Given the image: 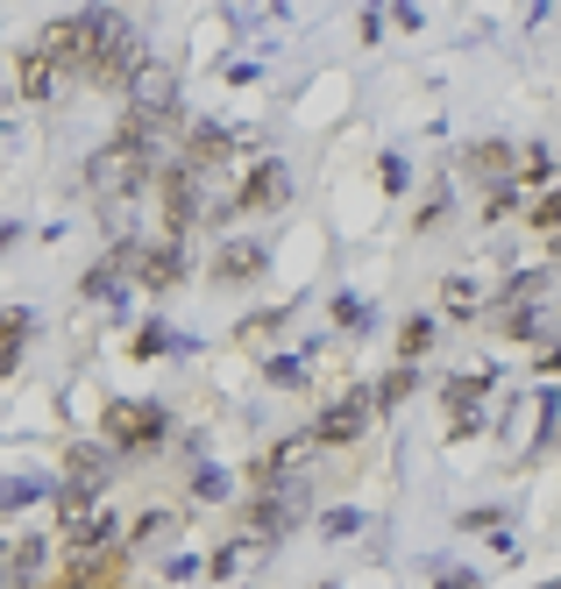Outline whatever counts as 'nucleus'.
<instances>
[{"mask_svg":"<svg viewBox=\"0 0 561 589\" xmlns=\"http://www.w3.org/2000/svg\"><path fill=\"white\" fill-rule=\"evenodd\" d=\"M149 185H157V157H149V149H135V143H121V135L86 157V192H93L108 214H114V206H135Z\"/></svg>","mask_w":561,"mask_h":589,"instance_id":"obj_1","label":"nucleus"},{"mask_svg":"<svg viewBox=\"0 0 561 589\" xmlns=\"http://www.w3.org/2000/svg\"><path fill=\"white\" fill-rule=\"evenodd\" d=\"M313 462H321V441L306 433H284L278 448H263V455L249 462V483L256 490H313Z\"/></svg>","mask_w":561,"mask_h":589,"instance_id":"obj_2","label":"nucleus"},{"mask_svg":"<svg viewBox=\"0 0 561 589\" xmlns=\"http://www.w3.org/2000/svg\"><path fill=\"white\" fill-rule=\"evenodd\" d=\"M108 469H114V448H100V441H79L65 455V483H57V511H65V525H79L86 497L108 490Z\"/></svg>","mask_w":561,"mask_h":589,"instance_id":"obj_3","label":"nucleus"},{"mask_svg":"<svg viewBox=\"0 0 561 589\" xmlns=\"http://www.w3.org/2000/svg\"><path fill=\"white\" fill-rule=\"evenodd\" d=\"M306 505H313V490H256V505L242 511V533H249L256 547H278V540L306 519Z\"/></svg>","mask_w":561,"mask_h":589,"instance_id":"obj_4","label":"nucleus"},{"mask_svg":"<svg viewBox=\"0 0 561 589\" xmlns=\"http://www.w3.org/2000/svg\"><path fill=\"white\" fill-rule=\"evenodd\" d=\"M157 441H171V412L164 405H135V398L108 405V448H157Z\"/></svg>","mask_w":561,"mask_h":589,"instance_id":"obj_5","label":"nucleus"},{"mask_svg":"<svg viewBox=\"0 0 561 589\" xmlns=\"http://www.w3.org/2000/svg\"><path fill=\"white\" fill-rule=\"evenodd\" d=\"M235 192H242V214H284L292 192H299V178H292L284 157H263V163H249V178H242Z\"/></svg>","mask_w":561,"mask_h":589,"instance_id":"obj_6","label":"nucleus"},{"mask_svg":"<svg viewBox=\"0 0 561 589\" xmlns=\"http://www.w3.org/2000/svg\"><path fill=\"white\" fill-rule=\"evenodd\" d=\"M370 419H377V398H370V390H348V398H335L321 419H313V441H321V448H348V441L370 433Z\"/></svg>","mask_w":561,"mask_h":589,"instance_id":"obj_7","label":"nucleus"},{"mask_svg":"<svg viewBox=\"0 0 561 589\" xmlns=\"http://www.w3.org/2000/svg\"><path fill=\"white\" fill-rule=\"evenodd\" d=\"M171 135H186V114H178V107H128V114H121V143L149 149V157H157Z\"/></svg>","mask_w":561,"mask_h":589,"instance_id":"obj_8","label":"nucleus"},{"mask_svg":"<svg viewBox=\"0 0 561 589\" xmlns=\"http://www.w3.org/2000/svg\"><path fill=\"white\" fill-rule=\"evenodd\" d=\"M57 79H65V65H57L51 50H22V57H14V93H22V100H51Z\"/></svg>","mask_w":561,"mask_h":589,"instance_id":"obj_9","label":"nucleus"},{"mask_svg":"<svg viewBox=\"0 0 561 589\" xmlns=\"http://www.w3.org/2000/svg\"><path fill=\"white\" fill-rule=\"evenodd\" d=\"M263 270H270L263 241H221V256H214V277L221 284H249V277H263Z\"/></svg>","mask_w":561,"mask_h":589,"instance_id":"obj_10","label":"nucleus"},{"mask_svg":"<svg viewBox=\"0 0 561 589\" xmlns=\"http://www.w3.org/2000/svg\"><path fill=\"white\" fill-rule=\"evenodd\" d=\"M114 533H121V519H114V511H93V519L65 525V547H71V562H86V554H108V547H114Z\"/></svg>","mask_w":561,"mask_h":589,"instance_id":"obj_11","label":"nucleus"},{"mask_svg":"<svg viewBox=\"0 0 561 589\" xmlns=\"http://www.w3.org/2000/svg\"><path fill=\"white\" fill-rule=\"evenodd\" d=\"M121 100H128V107H178V71L171 65H149Z\"/></svg>","mask_w":561,"mask_h":589,"instance_id":"obj_12","label":"nucleus"},{"mask_svg":"<svg viewBox=\"0 0 561 589\" xmlns=\"http://www.w3.org/2000/svg\"><path fill=\"white\" fill-rule=\"evenodd\" d=\"M491 384H497L491 362H483V370H469V376H448V384H441V405H448V412H476V405L491 398Z\"/></svg>","mask_w":561,"mask_h":589,"instance_id":"obj_13","label":"nucleus"},{"mask_svg":"<svg viewBox=\"0 0 561 589\" xmlns=\"http://www.w3.org/2000/svg\"><path fill=\"white\" fill-rule=\"evenodd\" d=\"M462 163L476 178H491V185H512V143H497V135H483V143L462 149Z\"/></svg>","mask_w":561,"mask_h":589,"instance_id":"obj_14","label":"nucleus"},{"mask_svg":"<svg viewBox=\"0 0 561 589\" xmlns=\"http://www.w3.org/2000/svg\"><path fill=\"white\" fill-rule=\"evenodd\" d=\"M227 149H235V135H227L221 121H192V128H186V157L192 163H214V171H221Z\"/></svg>","mask_w":561,"mask_h":589,"instance_id":"obj_15","label":"nucleus"},{"mask_svg":"<svg viewBox=\"0 0 561 589\" xmlns=\"http://www.w3.org/2000/svg\"><path fill=\"white\" fill-rule=\"evenodd\" d=\"M114 582H121V554L114 547L108 554H86V562L65 576V589H114Z\"/></svg>","mask_w":561,"mask_h":589,"instance_id":"obj_16","label":"nucleus"},{"mask_svg":"<svg viewBox=\"0 0 561 589\" xmlns=\"http://www.w3.org/2000/svg\"><path fill=\"white\" fill-rule=\"evenodd\" d=\"M413 390H419V362H399V370H391L384 384H377V419H391L405 398H413Z\"/></svg>","mask_w":561,"mask_h":589,"instance_id":"obj_17","label":"nucleus"},{"mask_svg":"<svg viewBox=\"0 0 561 589\" xmlns=\"http://www.w3.org/2000/svg\"><path fill=\"white\" fill-rule=\"evenodd\" d=\"M43 540H8V589H36Z\"/></svg>","mask_w":561,"mask_h":589,"instance_id":"obj_18","label":"nucleus"},{"mask_svg":"<svg viewBox=\"0 0 561 589\" xmlns=\"http://www.w3.org/2000/svg\"><path fill=\"white\" fill-rule=\"evenodd\" d=\"M186 490L200 497V505H221V497H235V483H227V469H214V462H192Z\"/></svg>","mask_w":561,"mask_h":589,"instance_id":"obj_19","label":"nucleus"},{"mask_svg":"<svg viewBox=\"0 0 561 589\" xmlns=\"http://www.w3.org/2000/svg\"><path fill=\"white\" fill-rule=\"evenodd\" d=\"M434 335H441V327H434V320H427V313H413V320H405V327H399V362H419V355H427V349H434Z\"/></svg>","mask_w":561,"mask_h":589,"instance_id":"obj_20","label":"nucleus"},{"mask_svg":"<svg viewBox=\"0 0 561 589\" xmlns=\"http://www.w3.org/2000/svg\"><path fill=\"white\" fill-rule=\"evenodd\" d=\"M171 349H192V341H186V335H171L164 320H149L143 335H135V362H149V355H171Z\"/></svg>","mask_w":561,"mask_h":589,"instance_id":"obj_21","label":"nucleus"},{"mask_svg":"<svg viewBox=\"0 0 561 589\" xmlns=\"http://www.w3.org/2000/svg\"><path fill=\"white\" fill-rule=\"evenodd\" d=\"M377 320V306L362 292H335V327H348V335H362V327Z\"/></svg>","mask_w":561,"mask_h":589,"instance_id":"obj_22","label":"nucleus"},{"mask_svg":"<svg viewBox=\"0 0 561 589\" xmlns=\"http://www.w3.org/2000/svg\"><path fill=\"white\" fill-rule=\"evenodd\" d=\"M441 306H448V320H476V284H469V277H448L441 284Z\"/></svg>","mask_w":561,"mask_h":589,"instance_id":"obj_23","label":"nucleus"},{"mask_svg":"<svg viewBox=\"0 0 561 589\" xmlns=\"http://www.w3.org/2000/svg\"><path fill=\"white\" fill-rule=\"evenodd\" d=\"M22 335H29V313L8 306V327H0V370H14V362H22Z\"/></svg>","mask_w":561,"mask_h":589,"instance_id":"obj_24","label":"nucleus"},{"mask_svg":"<svg viewBox=\"0 0 561 589\" xmlns=\"http://www.w3.org/2000/svg\"><path fill=\"white\" fill-rule=\"evenodd\" d=\"M448 214H455V192H448V178H434L427 200H419V228H441Z\"/></svg>","mask_w":561,"mask_h":589,"instance_id":"obj_25","label":"nucleus"},{"mask_svg":"<svg viewBox=\"0 0 561 589\" xmlns=\"http://www.w3.org/2000/svg\"><path fill=\"white\" fill-rule=\"evenodd\" d=\"M263 376H270L278 390H299V384H306V355H270Z\"/></svg>","mask_w":561,"mask_h":589,"instance_id":"obj_26","label":"nucleus"},{"mask_svg":"<svg viewBox=\"0 0 561 589\" xmlns=\"http://www.w3.org/2000/svg\"><path fill=\"white\" fill-rule=\"evenodd\" d=\"M356 533H362V511H348V505L321 511V540H356Z\"/></svg>","mask_w":561,"mask_h":589,"instance_id":"obj_27","label":"nucleus"},{"mask_svg":"<svg viewBox=\"0 0 561 589\" xmlns=\"http://www.w3.org/2000/svg\"><path fill=\"white\" fill-rule=\"evenodd\" d=\"M534 433H540V441H554V433H561V390H540V405H534Z\"/></svg>","mask_w":561,"mask_h":589,"instance_id":"obj_28","label":"nucleus"},{"mask_svg":"<svg viewBox=\"0 0 561 589\" xmlns=\"http://www.w3.org/2000/svg\"><path fill=\"white\" fill-rule=\"evenodd\" d=\"M519 200H526V185H519V178H512V185H491V200H483V220H505Z\"/></svg>","mask_w":561,"mask_h":589,"instance_id":"obj_29","label":"nucleus"},{"mask_svg":"<svg viewBox=\"0 0 561 589\" xmlns=\"http://www.w3.org/2000/svg\"><path fill=\"white\" fill-rule=\"evenodd\" d=\"M36 497H51V476H14V483H8V511L36 505Z\"/></svg>","mask_w":561,"mask_h":589,"instance_id":"obj_30","label":"nucleus"},{"mask_svg":"<svg viewBox=\"0 0 561 589\" xmlns=\"http://www.w3.org/2000/svg\"><path fill=\"white\" fill-rule=\"evenodd\" d=\"M249 554H256V540H249V533H235V540H227V547L214 554V576H235V568L249 562Z\"/></svg>","mask_w":561,"mask_h":589,"instance_id":"obj_31","label":"nucleus"},{"mask_svg":"<svg viewBox=\"0 0 561 589\" xmlns=\"http://www.w3.org/2000/svg\"><path fill=\"white\" fill-rule=\"evenodd\" d=\"M534 228H548V235H561V185H548L534 200Z\"/></svg>","mask_w":561,"mask_h":589,"instance_id":"obj_32","label":"nucleus"},{"mask_svg":"<svg viewBox=\"0 0 561 589\" xmlns=\"http://www.w3.org/2000/svg\"><path fill=\"white\" fill-rule=\"evenodd\" d=\"M164 533H171V511H143V519H135V547H157Z\"/></svg>","mask_w":561,"mask_h":589,"instance_id":"obj_33","label":"nucleus"},{"mask_svg":"<svg viewBox=\"0 0 561 589\" xmlns=\"http://www.w3.org/2000/svg\"><path fill=\"white\" fill-rule=\"evenodd\" d=\"M377 178H384V192H405V185H413V163H405L399 149H391V157L377 163Z\"/></svg>","mask_w":561,"mask_h":589,"instance_id":"obj_34","label":"nucleus"},{"mask_svg":"<svg viewBox=\"0 0 561 589\" xmlns=\"http://www.w3.org/2000/svg\"><path fill=\"white\" fill-rule=\"evenodd\" d=\"M483 427H491V419H483V405H476V412H448V441H476Z\"/></svg>","mask_w":561,"mask_h":589,"instance_id":"obj_35","label":"nucleus"},{"mask_svg":"<svg viewBox=\"0 0 561 589\" xmlns=\"http://www.w3.org/2000/svg\"><path fill=\"white\" fill-rule=\"evenodd\" d=\"M384 29H391V8H377V0H370V8L356 14V36H362V43H377Z\"/></svg>","mask_w":561,"mask_h":589,"instance_id":"obj_36","label":"nucleus"},{"mask_svg":"<svg viewBox=\"0 0 561 589\" xmlns=\"http://www.w3.org/2000/svg\"><path fill=\"white\" fill-rule=\"evenodd\" d=\"M391 29H427V14H419V0H391Z\"/></svg>","mask_w":561,"mask_h":589,"instance_id":"obj_37","label":"nucleus"},{"mask_svg":"<svg viewBox=\"0 0 561 589\" xmlns=\"http://www.w3.org/2000/svg\"><path fill=\"white\" fill-rule=\"evenodd\" d=\"M164 576H171V582H192V576H200V554H171V562H164Z\"/></svg>","mask_w":561,"mask_h":589,"instance_id":"obj_38","label":"nucleus"},{"mask_svg":"<svg viewBox=\"0 0 561 589\" xmlns=\"http://www.w3.org/2000/svg\"><path fill=\"white\" fill-rule=\"evenodd\" d=\"M497 525H505V511H469L462 533H497Z\"/></svg>","mask_w":561,"mask_h":589,"instance_id":"obj_39","label":"nucleus"},{"mask_svg":"<svg viewBox=\"0 0 561 589\" xmlns=\"http://www.w3.org/2000/svg\"><path fill=\"white\" fill-rule=\"evenodd\" d=\"M263 79V65H249V57H242V65H227V86H256Z\"/></svg>","mask_w":561,"mask_h":589,"instance_id":"obj_40","label":"nucleus"},{"mask_svg":"<svg viewBox=\"0 0 561 589\" xmlns=\"http://www.w3.org/2000/svg\"><path fill=\"white\" fill-rule=\"evenodd\" d=\"M526 171H534V178H548V171H554V157H548V143H534V149H526Z\"/></svg>","mask_w":561,"mask_h":589,"instance_id":"obj_41","label":"nucleus"},{"mask_svg":"<svg viewBox=\"0 0 561 589\" xmlns=\"http://www.w3.org/2000/svg\"><path fill=\"white\" fill-rule=\"evenodd\" d=\"M441 589H483V582L469 576V568H448V576H441Z\"/></svg>","mask_w":561,"mask_h":589,"instance_id":"obj_42","label":"nucleus"},{"mask_svg":"<svg viewBox=\"0 0 561 589\" xmlns=\"http://www.w3.org/2000/svg\"><path fill=\"white\" fill-rule=\"evenodd\" d=\"M540 370H548V376H561V341H554L548 355H540Z\"/></svg>","mask_w":561,"mask_h":589,"instance_id":"obj_43","label":"nucleus"},{"mask_svg":"<svg viewBox=\"0 0 561 589\" xmlns=\"http://www.w3.org/2000/svg\"><path fill=\"white\" fill-rule=\"evenodd\" d=\"M554 256H561V235H554Z\"/></svg>","mask_w":561,"mask_h":589,"instance_id":"obj_44","label":"nucleus"},{"mask_svg":"<svg viewBox=\"0 0 561 589\" xmlns=\"http://www.w3.org/2000/svg\"><path fill=\"white\" fill-rule=\"evenodd\" d=\"M321 589H335V582H321Z\"/></svg>","mask_w":561,"mask_h":589,"instance_id":"obj_45","label":"nucleus"}]
</instances>
